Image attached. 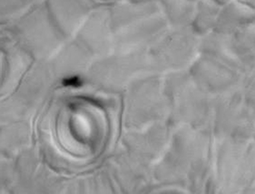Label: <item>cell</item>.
Wrapping results in <instances>:
<instances>
[{
	"label": "cell",
	"mask_w": 255,
	"mask_h": 194,
	"mask_svg": "<svg viewBox=\"0 0 255 194\" xmlns=\"http://www.w3.org/2000/svg\"><path fill=\"white\" fill-rule=\"evenodd\" d=\"M214 1L218 2L221 6H224V5L228 4L229 2H233V0H214Z\"/></svg>",
	"instance_id": "3957f363"
},
{
	"label": "cell",
	"mask_w": 255,
	"mask_h": 194,
	"mask_svg": "<svg viewBox=\"0 0 255 194\" xmlns=\"http://www.w3.org/2000/svg\"><path fill=\"white\" fill-rule=\"evenodd\" d=\"M238 1L255 10V0H238Z\"/></svg>",
	"instance_id": "7a4b0ae2"
},
{
	"label": "cell",
	"mask_w": 255,
	"mask_h": 194,
	"mask_svg": "<svg viewBox=\"0 0 255 194\" xmlns=\"http://www.w3.org/2000/svg\"><path fill=\"white\" fill-rule=\"evenodd\" d=\"M64 84L67 86L70 85V86L78 87L80 85V80L77 77L71 78L69 80H65Z\"/></svg>",
	"instance_id": "6da1fadb"
}]
</instances>
